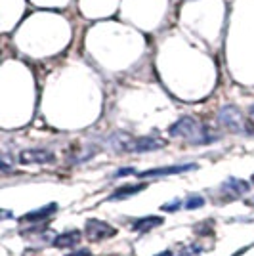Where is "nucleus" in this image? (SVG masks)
I'll use <instances>...</instances> for the list:
<instances>
[{
  "mask_svg": "<svg viewBox=\"0 0 254 256\" xmlns=\"http://www.w3.org/2000/svg\"><path fill=\"white\" fill-rule=\"evenodd\" d=\"M155 256H174L170 250H164V252H159V254H155Z\"/></svg>",
  "mask_w": 254,
  "mask_h": 256,
  "instance_id": "obj_18",
  "label": "nucleus"
},
{
  "mask_svg": "<svg viewBox=\"0 0 254 256\" xmlns=\"http://www.w3.org/2000/svg\"><path fill=\"white\" fill-rule=\"evenodd\" d=\"M218 120H220L228 130L235 132V134H248L246 124H244V120H243V115H241V111L235 106L222 107L220 113H218Z\"/></svg>",
  "mask_w": 254,
  "mask_h": 256,
  "instance_id": "obj_2",
  "label": "nucleus"
},
{
  "mask_svg": "<svg viewBox=\"0 0 254 256\" xmlns=\"http://www.w3.org/2000/svg\"><path fill=\"white\" fill-rule=\"evenodd\" d=\"M168 134L172 138H182L190 144L195 146H202V144H210L218 136H212L208 132V128L202 126L197 118L193 117H182L178 118L172 126L168 128Z\"/></svg>",
  "mask_w": 254,
  "mask_h": 256,
  "instance_id": "obj_1",
  "label": "nucleus"
},
{
  "mask_svg": "<svg viewBox=\"0 0 254 256\" xmlns=\"http://www.w3.org/2000/svg\"><path fill=\"white\" fill-rule=\"evenodd\" d=\"M126 174H134V168H120L116 172V176H126Z\"/></svg>",
  "mask_w": 254,
  "mask_h": 256,
  "instance_id": "obj_16",
  "label": "nucleus"
},
{
  "mask_svg": "<svg viewBox=\"0 0 254 256\" xmlns=\"http://www.w3.org/2000/svg\"><path fill=\"white\" fill-rule=\"evenodd\" d=\"M65 256H92L90 254V250H76V252H71V254H65Z\"/></svg>",
  "mask_w": 254,
  "mask_h": 256,
  "instance_id": "obj_15",
  "label": "nucleus"
},
{
  "mask_svg": "<svg viewBox=\"0 0 254 256\" xmlns=\"http://www.w3.org/2000/svg\"><path fill=\"white\" fill-rule=\"evenodd\" d=\"M202 204H204V199H202L201 195H191V197H188V201H186V208L193 210V208H201Z\"/></svg>",
  "mask_w": 254,
  "mask_h": 256,
  "instance_id": "obj_12",
  "label": "nucleus"
},
{
  "mask_svg": "<svg viewBox=\"0 0 254 256\" xmlns=\"http://www.w3.org/2000/svg\"><path fill=\"white\" fill-rule=\"evenodd\" d=\"M10 216H12V212H8V210H6V212L0 210V218H10Z\"/></svg>",
  "mask_w": 254,
  "mask_h": 256,
  "instance_id": "obj_17",
  "label": "nucleus"
},
{
  "mask_svg": "<svg viewBox=\"0 0 254 256\" xmlns=\"http://www.w3.org/2000/svg\"><path fill=\"white\" fill-rule=\"evenodd\" d=\"M252 204H254V199H252Z\"/></svg>",
  "mask_w": 254,
  "mask_h": 256,
  "instance_id": "obj_21",
  "label": "nucleus"
},
{
  "mask_svg": "<svg viewBox=\"0 0 254 256\" xmlns=\"http://www.w3.org/2000/svg\"><path fill=\"white\" fill-rule=\"evenodd\" d=\"M0 168L2 170H10L12 168V157L6 153H0Z\"/></svg>",
  "mask_w": 254,
  "mask_h": 256,
  "instance_id": "obj_13",
  "label": "nucleus"
},
{
  "mask_svg": "<svg viewBox=\"0 0 254 256\" xmlns=\"http://www.w3.org/2000/svg\"><path fill=\"white\" fill-rule=\"evenodd\" d=\"M164 146V142H160L157 138H148V136H144V138H130L126 146V151H134V153H146V151H155V150H160Z\"/></svg>",
  "mask_w": 254,
  "mask_h": 256,
  "instance_id": "obj_5",
  "label": "nucleus"
},
{
  "mask_svg": "<svg viewBox=\"0 0 254 256\" xmlns=\"http://www.w3.org/2000/svg\"><path fill=\"white\" fill-rule=\"evenodd\" d=\"M248 115H250V118H252V122H254V106L248 109Z\"/></svg>",
  "mask_w": 254,
  "mask_h": 256,
  "instance_id": "obj_19",
  "label": "nucleus"
},
{
  "mask_svg": "<svg viewBox=\"0 0 254 256\" xmlns=\"http://www.w3.org/2000/svg\"><path fill=\"white\" fill-rule=\"evenodd\" d=\"M86 237L90 241H104V239H109L116 235V230L113 226H109L107 222H100V220H88L86 222V230H84Z\"/></svg>",
  "mask_w": 254,
  "mask_h": 256,
  "instance_id": "obj_3",
  "label": "nucleus"
},
{
  "mask_svg": "<svg viewBox=\"0 0 254 256\" xmlns=\"http://www.w3.org/2000/svg\"><path fill=\"white\" fill-rule=\"evenodd\" d=\"M197 168V164H172V166H164V168H153V170L140 172V178H153V176H168V174H180V172H188Z\"/></svg>",
  "mask_w": 254,
  "mask_h": 256,
  "instance_id": "obj_6",
  "label": "nucleus"
},
{
  "mask_svg": "<svg viewBox=\"0 0 254 256\" xmlns=\"http://www.w3.org/2000/svg\"><path fill=\"white\" fill-rule=\"evenodd\" d=\"M224 188H228V190H233V193H239V195H243V193L248 192V184L243 180H237V178H230V180L226 182V186Z\"/></svg>",
  "mask_w": 254,
  "mask_h": 256,
  "instance_id": "obj_11",
  "label": "nucleus"
},
{
  "mask_svg": "<svg viewBox=\"0 0 254 256\" xmlns=\"http://www.w3.org/2000/svg\"><path fill=\"white\" fill-rule=\"evenodd\" d=\"M148 188V184H136V186H122V188H118L111 197H109V201H118V199H126L130 195H136L140 193L142 190H146Z\"/></svg>",
  "mask_w": 254,
  "mask_h": 256,
  "instance_id": "obj_8",
  "label": "nucleus"
},
{
  "mask_svg": "<svg viewBox=\"0 0 254 256\" xmlns=\"http://www.w3.org/2000/svg\"><path fill=\"white\" fill-rule=\"evenodd\" d=\"M252 184H254V174H252Z\"/></svg>",
  "mask_w": 254,
  "mask_h": 256,
  "instance_id": "obj_20",
  "label": "nucleus"
},
{
  "mask_svg": "<svg viewBox=\"0 0 254 256\" xmlns=\"http://www.w3.org/2000/svg\"><path fill=\"white\" fill-rule=\"evenodd\" d=\"M54 153L48 150H25L20 153V162L22 164H46L52 162Z\"/></svg>",
  "mask_w": 254,
  "mask_h": 256,
  "instance_id": "obj_4",
  "label": "nucleus"
},
{
  "mask_svg": "<svg viewBox=\"0 0 254 256\" xmlns=\"http://www.w3.org/2000/svg\"><path fill=\"white\" fill-rule=\"evenodd\" d=\"M78 241H80V232L73 230V232H67V234L56 237V239H54V245L58 246V248H65V246L76 245Z\"/></svg>",
  "mask_w": 254,
  "mask_h": 256,
  "instance_id": "obj_9",
  "label": "nucleus"
},
{
  "mask_svg": "<svg viewBox=\"0 0 254 256\" xmlns=\"http://www.w3.org/2000/svg\"><path fill=\"white\" fill-rule=\"evenodd\" d=\"M58 210V204L52 203L48 204V206H42V208H38V210H32V212L25 214L22 218V222H38V220H44V218H48L50 214H54Z\"/></svg>",
  "mask_w": 254,
  "mask_h": 256,
  "instance_id": "obj_7",
  "label": "nucleus"
},
{
  "mask_svg": "<svg viewBox=\"0 0 254 256\" xmlns=\"http://www.w3.org/2000/svg\"><path fill=\"white\" fill-rule=\"evenodd\" d=\"M160 224H164V220L160 216H149V218H140V220H136L132 228L136 232H149V230H153V228H157Z\"/></svg>",
  "mask_w": 254,
  "mask_h": 256,
  "instance_id": "obj_10",
  "label": "nucleus"
},
{
  "mask_svg": "<svg viewBox=\"0 0 254 256\" xmlns=\"http://www.w3.org/2000/svg\"><path fill=\"white\" fill-rule=\"evenodd\" d=\"M180 204H182V201L180 199H174V201H170V203H166V204H162L160 208L162 210H166V212H174L176 208H180Z\"/></svg>",
  "mask_w": 254,
  "mask_h": 256,
  "instance_id": "obj_14",
  "label": "nucleus"
}]
</instances>
